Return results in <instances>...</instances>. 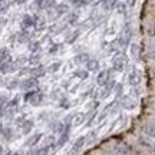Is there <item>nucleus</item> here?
I'll list each match as a JSON object with an SVG mask.
<instances>
[{"label":"nucleus","mask_w":155,"mask_h":155,"mask_svg":"<svg viewBox=\"0 0 155 155\" xmlns=\"http://www.w3.org/2000/svg\"><path fill=\"white\" fill-rule=\"evenodd\" d=\"M72 119H73V114H69V115L63 119V122H65V128H63V131L61 132V138H59V141H58V148H62V147L68 142L69 135H71V129H72V127H73Z\"/></svg>","instance_id":"nucleus-1"},{"label":"nucleus","mask_w":155,"mask_h":155,"mask_svg":"<svg viewBox=\"0 0 155 155\" xmlns=\"http://www.w3.org/2000/svg\"><path fill=\"white\" fill-rule=\"evenodd\" d=\"M85 69H88L89 72H98V71H99V61L89 59L88 63L85 65Z\"/></svg>","instance_id":"nucleus-15"},{"label":"nucleus","mask_w":155,"mask_h":155,"mask_svg":"<svg viewBox=\"0 0 155 155\" xmlns=\"http://www.w3.org/2000/svg\"><path fill=\"white\" fill-rule=\"evenodd\" d=\"M152 72H154V75H155V66H154V69H152Z\"/></svg>","instance_id":"nucleus-45"},{"label":"nucleus","mask_w":155,"mask_h":155,"mask_svg":"<svg viewBox=\"0 0 155 155\" xmlns=\"http://www.w3.org/2000/svg\"><path fill=\"white\" fill-rule=\"evenodd\" d=\"M102 7H104V10L106 12H114L118 7V0H99Z\"/></svg>","instance_id":"nucleus-9"},{"label":"nucleus","mask_w":155,"mask_h":155,"mask_svg":"<svg viewBox=\"0 0 155 155\" xmlns=\"http://www.w3.org/2000/svg\"><path fill=\"white\" fill-rule=\"evenodd\" d=\"M94 92H95V88H94V86H89V88L82 94V98H83V99H86V98L89 99V98L94 95Z\"/></svg>","instance_id":"nucleus-31"},{"label":"nucleus","mask_w":155,"mask_h":155,"mask_svg":"<svg viewBox=\"0 0 155 155\" xmlns=\"http://www.w3.org/2000/svg\"><path fill=\"white\" fill-rule=\"evenodd\" d=\"M125 65H127V56L125 55L121 56V52H116L115 56L112 58V71L122 72L125 69Z\"/></svg>","instance_id":"nucleus-2"},{"label":"nucleus","mask_w":155,"mask_h":155,"mask_svg":"<svg viewBox=\"0 0 155 155\" xmlns=\"http://www.w3.org/2000/svg\"><path fill=\"white\" fill-rule=\"evenodd\" d=\"M137 2H138V0H127L128 7H129V9H134V7H135V5H137Z\"/></svg>","instance_id":"nucleus-40"},{"label":"nucleus","mask_w":155,"mask_h":155,"mask_svg":"<svg viewBox=\"0 0 155 155\" xmlns=\"http://www.w3.org/2000/svg\"><path fill=\"white\" fill-rule=\"evenodd\" d=\"M28 61H29V65L38 66V65H40V63H39V61H40V55H39V53H32Z\"/></svg>","instance_id":"nucleus-23"},{"label":"nucleus","mask_w":155,"mask_h":155,"mask_svg":"<svg viewBox=\"0 0 155 155\" xmlns=\"http://www.w3.org/2000/svg\"><path fill=\"white\" fill-rule=\"evenodd\" d=\"M147 56H148V59H150V61L155 62V45H152V46H151V49L148 50Z\"/></svg>","instance_id":"nucleus-35"},{"label":"nucleus","mask_w":155,"mask_h":155,"mask_svg":"<svg viewBox=\"0 0 155 155\" xmlns=\"http://www.w3.org/2000/svg\"><path fill=\"white\" fill-rule=\"evenodd\" d=\"M61 104H59V106L61 108H65V109H69L71 108V102H69V99H68L66 96H62L61 98Z\"/></svg>","instance_id":"nucleus-32"},{"label":"nucleus","mask_w":155,"mask_h":155,"mask_svg":"<svg viewBox=\"0 0 155 155\" xmlns=\"http://www.w3.org/2000/svg\"><path fill=\"white\" fill-rule=\"evenodd\" d=\"M61 66H62V62H53V63L48 68V72L55 73V72H58V71L61 69Z\"/></svg>","instance_id":"nucleus-29"},{"label":"nucleus","mask_w":155,"mask_h":155,"mask_svg":"<svg viewBox=\"0 0 155 155\" xmlns=\"http://www.w3.org/2000/svg\"><path fill=\"white\" fill-rule=\"evenodd\" d=\"M15 2H16V5H23L26 0H15Z\"/></svg>","instance_id":"nucleus-42"},{"label":"nucleus","mask_w":155,"mask_h":155,"mask_svg":"<svg viewBox=\"0 0 155 155\" xmlns=\"http://www.w3.org/2000/svg\"><path fill=\"white\" fill-rule=\"evenodd\" d=\"M3 155H5V154H3Z\"/></svg>","instance_id":"nucleus-46"},{"label":"nucleus","mask_w":155,"mask_h":155,"mask_svg":"<svg viewBox=\"0 0 155 155\" xmlns=\"http://www.w3.org/2000/svg\"><path fill=\"white\" fill-rule=\"evenodd\" d=\"M86 119V114L85 112H76V114H73V119H72V124L73 127H81L83 122Z\"/></svg>","instance_id":"nucleus-11"},{"label":"nucleus","mask_w":155,"mask_h":155,"mask_svg":"<svg viewBox=\"0 0 155 155\" xmlns=\"http://www.w3.org/2000/svg\"><path fill=\"white\" fill-rule=\"evenodd\" d=\"M33 127H35L33 119H25V121H23V124H22V127H20V129H22V132L25 134V135H29Z\"/></svg>","instance_id":"nucleus-13"},{"label":"nucleus","mask_w":155,"mask_h":155,"mask_svg":"<svg viewBox=\"0 0 155 155\" xmlns=\"http://www.w3.org/2000/svg\"><path fill=\"white\" fill-rule=\"evenodd\" d=\"M128 82H129V85L132 86V88H137L139 83H141V73L134 68L132 71H131V73H129V76H128Z\"/></svg>","instance_id":"nucleus-7"},{"label":"nucleus","mask_w":155,"mask_h":155,"mask_svg":"<svg viewBox=\"0 0 155 155\" xmlns=\"http://www.w3.org/2000/svg\"><path fill=\"white\" fill-rule=\"evenodd\" d=\"M49 150H50V145H43L42 148H38L35 150V155H48L49 154Z\"/></svg>","instance_id":"nucleus-25"},{"label":"nucleus","mask_w":155,"mask_h":155,"mask_svg":"<svg viewBox=\"0 0 155 155\" xmlns=\"http://www.w3.org/2000/svg\"><path fill=\"white\" fill-rule=\"evenodd\" d=\"M145 33L148 35L150 38H155V20L154 22H151L148 26H147V30H145Z\"/></svg>","instance_id":"nucleus-26"},{"label":"nucleus","mask_w":155,"mask_h":155,"mask_svg":"<svg viewBox=\"0 0 155 155\" xmlns=\"http://www.w3.org/2000/svg\"><path fill=\"white\" fill-rule=\"evenodd\" d=\"M35 25H36V19L35 16H30V15H25L23 16V20H22V30H28V29L33 28Z\"/></svg>","instance_id":"nucleus-8"},{"label":"nucleus","mask_w":155,"mask_h":155,"mask_svg":"<svg viewBox=\"0 0 155 155\" xmlns=\"http://www.w3.org/2000/svg\"><path fill=\"white\" fill-rule=\"evenodd\" d=\"M43 98H45L43 94H40V92H36V94L32 96V99L29 101V104H30L32 106H40L42 104H43Z\"/></svg>","instance_id":"nucleus-12"},{"label":"nucleus","mask_w":155,"mask_h":155,"mask_svg":"<svg viewBox=\"0 0 155 155\" xmlns=\"http://www.w3.org/2000/svg\"><path fill=\"white\" fill-rule=\"evenodd\" d=\"M151 7H152V10H155V0H151Z\"/></svg>","instance_id":"nucleus-43"},{"label":"nucleus","mask_w":155,"mask_h":155,"mask_svg":"<svg viewBox=\"0 0 155 155\" xmlns=\"http://www.w3.org/2000/svg\"><path fill=\"white\" fill-rule=\"evenodd\" d=\"M59 48H61V45H58V43L52 45V46H50V49H49V53L50 55H56V53H58V50H59Z\"/></svg>","instance_id":"nucleus-37"},{"label":"nucleus","mask_w":155,"mask_h":155,"mask_svg":"<svg viewBox=\"0 0 155 155\" xmlns=\"http://www.w3.org/2000/svg\"><path fill=\"white\" fill-rule=\"evenodd\" d=\"M116 102H118V101H116V99H114V101H112V102H111V104H108V105H106L105 108L102 109V112H101V115L98 116V122H102V121H104V119H105L106 116H108V112H109V109H111L112 106L115 105Z\"/></svg>","instance_id":"nucleus-16"},{"label":"nucleus","mask_w":155,"mask_h":155,"mask_svg":"<svg viewBox=\"0 0 155 155\" xmlns=\"http://www.w3.org/2000/svg\"><path fill=\"white\" fill-rule=\"evenodd\" d=\"M86 138L88 137H85V135H82V137H79V138L75 141V144H73L72 150H71V152H69V155H78L81 151H82V148L85 147V144H86Z\"/></svg>","instance_id":"nucleus-6"},{"label":"nucleus","mask_w":155,"mask_h":155,"mask_svg":"<svg viewBox=\"0 0 155 155\" xmlns=\"http://www.w3.org/2000/svg\"><path fill=\"white\" fill-rule=\"evenodd\" d=\"M69 2H71V5H73L75 7H78V9H81V7H83V6H86L85 0H69Z\"/></svg>","instance_id":"nucleus-34"},{"label":"nucleus","mask_w":155,"mask_h":155,"mask_svg":"<svg viewBox=\"0 0 155 155\" xmlns=\"http://www.w3.org/2000/svg\"><path fill=\"white\" fill-rule=\"evenodd\" d=\"M20 86V82H19V79H13L10 82L7 83V89H16Z\"/></svg>","instance_id":"nucleus-33"},{"label":"nucleus","mask_w":155,"mask_h":155,"mask_svg":"<svg viewBox=\"0 0 155 155\" xmlns=\"http://www.w3.org/2000/svg\"><path fill=\"white\" fill-rule=\"evenodd\" d=\"M35 3L38 6L39 10H45V6H46V0H35Z\"/></svg>","instance_id":"nucleus-38"},{"label":"nucleus","mask_w":155,"mask_h":155,"mask_svg":"<svg viewBox=\"0 0 155 155\" xmlns=\"http://www.w3.org/2000/svg\"><path fill=\"white\" fill-rule=\"evenodd\" d=\"M116 9H118V12H119V15H121V16H124L125 19H127L128 17V9H129L127 3H119Z\"/></svg>","instance_id":"nucleus-22"},{"label":"nucleus","mask_w":155,"mask_h":155,"mask_svg":"<svg viewBox=\"0 0 155 155\" xmlns=\"http://www.w3.org/2000/svg\"><path fill=\"white\" fill-rule=\"evenodd\" d=\"M29 50H30V53H38L40 50V43L39 42H29Z\"/></svg>","instance_id":"nucleus-28"},{"label":"nucleus","mask_w":155,"mask_h":155,"mask_svg":"<svg viewBox=\"0 0 155 155\" xmlns=\"http://www.w3.org/2000/svg\"><path fill=\"white\" fill-rule=\"evenodd\" d=\"M0 61L2 62H12V55H10V50L7 48H2V53H0Z\"/></svg>","instance_id":"nucleus-20"},{"label":"nucleus","mask_w":155,"mask_h":155,"mask_svg":"<svg viewBox=\"0 0 155 155\" xmlns=\"http://www.w3.org/2000/svg\"><path fill=\"white\" fill-rule=\"evenodd\" d=\"M20 88L23 91H32V89H38L39 88V78L36 76H29L26 79H23L20 82Z\"/></svg>","instance_id":"nucleus-3"},{"label":"nucleus","mask_w":155,"mask_h":155,"mask_svg":"<svg viewBox=\"0 0 155 155\" xmlns=\"http://www.w3.org/2000/svg\"><path fill=\"white\" fill-rule=\"evenodd\" d=\"M73 78H78V79H81V81H85V79H88L89 78V71L88 69H76L72 75Z\"/></svg>","instance_id":"nucleus-18"},{"label":"nucleus","mask_w":155,"mask_h":155,"mask_svg":"<svg viewBox=\"0 0 155 155\" xmlns=\"http://www.w3.org/2000/svg\"><path fill=\"white\" fill-rule=\"evenodd\" d=\"M95 2H96V0H85V3H86V6H88V5H94Z\"/></svg>","instance_id":"nucleus-41"},{"label":"nucleus","mask_w":155,"mask_h":155,"mask_svg":"<svg viewBox=\"0 0 155 155\" xmlns=\"http://www.w3.org/2000/svg\"><path fill=\"white\" fill-rule=\"evenodd\" d=\"M2 137H3V139L5 141H12L13 139V131H12V128H6V127H2Z\"/></svg>","instance_id":"nucleus-19"},{"label":"nucleus","mask_w":155,"mask_h":155,"mask_svg":"<svg viewBox=\"0 0 155 155\" xmlns=\"http://www.w3.org/2000/svg\"><path fill=\"white\" fill-rule=\"evenodd\" d=\"M42 137H43V134L42 132H38V134H35V135H32V137L26 141V147H35V145L42 139Z\"/></svg>","instance_id":"nucleus-17"},{"label":"nucleus","mask_w":155,"mask_h":155,"mask_svg":"<svg viewBox=\"0 0 155 155\" xmlns=\"http://www.w3.org/2000/svg\"><path fill=\"white\" fill-rule=\"evenodd\" d=\"M7 10H9V0H2V15L5 16Z\"/></svg>","instance_id":"nucleus-36"},{"label":"nucleus","mask_w":155,"mask_h":155,"mask_svg":"<svg viewBox=\"0 0 155 155\" xmlns=\"http://www.w3.org/2000/svg\"><path fill=\"white\" fill-rule=\"evenodd\" d=\"M78 20H79V15H78L76 12L69 13V16H68V22H69V25H76Z\"/></svg>","instance_id":"nucleus-27"},{"label":"nucleus","mask_w":155,"mask_h":155,"mask_svg":"<svg viewBox=\"0 0 155 155\" xmlns=\"http://www.w3.org/2000/svg\"><path fill=\"white\" fill-rule=\"evenodd\" d=\"M89 59H91L89 53H86V52H82V53H78V55L73 58V62H75L76 65H86Z\"/></svg>","instance_id":"nucleus-10"},{"label":"nucleus","mask_w":155,"mask_h":155,"mask_svg":"<svg viewBox=\"0 0 155 155\" xmlns=\"http://www.w3.org/2000/svg\"><path fill=\"white\" fill-rule=\"evenodd\" d=\"M129 49H131V56H132L134 62L138 63L139 62V45L134 42V43L129 45Z\"/></svg>","instance_id":"nucleus-14"},{"label":"nucleus","mask_w":155,"mask_h":155,"mask_svg":"<svg viewBox=\"0 0 155 155\" xmlns=\"http://www.w3.org/2000/svg\"><path fill=\"white\" fill-rule=\"evenodd\" d=\"M19 104H20V96L17 95V96H15V98L7 104V109H16L17 106H19Z\"/></svg>","instance_id":"nucleus-24"},{"label":"nucleus","mask_w":155,"mask_h":155,"mask_svg":"<svg viewBox=\"0 0 155 155\" xmlns=\"http://www.w3.org/2000/svg\"><path fill=\"white\" fill-rule=\"evenodd\" d=\"M115 86H116V82L112 79V81H109V82L106 83L104 88H101V92H99V99H106V98H109L111 96V94L115 91Z\"/></svg>","instance_id":"nucleus-5"},{"label":"nucleus","mask_w":155,"mask_h":155,"mask_svg":"<svg viewBox=\"0 0 155 155\" xmlns=\"http://www.w3.org/2000/svg\"><path fill=\"white\" fill-rule=\"evenodd\" d=\"M79 35H81V32H79V30H76V32H73L72 36H71V38L68 39V43H73V42H75V40L78 39V36H79Z\"/></svg>","instance_id":"nucleus-39"},{"label":"nucleus","mask_w":155,"mask_h":155,"mask_svg":"<svg viewBox=\"0 0 155 155\" xmlns=\"http://www.w3.org/2000/svg\"><path fill=\"white\" fill-rule=\"evenodd\" d=\"M111 75H112L111 69H104V71H99L98 76H96V83L99 85V88H104L106 83L111 81Z\"/></svg>","instance_id":"nucleus-4"},{"label":"nucleus","mask_w":155,"mask_h":155,"mask_svg":"<svg viewBox=\"0 0 155 155\" xmlns=\"http://www.w3.org/2000/svg\"><path fill=\"white\" fill-rule=\"evenodd\" d=\"M151 105H152V108H154V109H155V99L152 101V102H151Z\"/></svg>","instance_id":"nucleus-44"},{"label":"nucleus","mask_w":155,"mask_h":155,"mask_svg":"<svg viewBox=\"0 0 155 155\" xmlns=\"http://www.w3.org/2000/svg\"><path fill=\"white\" fill-rule=\"evenodd\" d=\"M115 99L118 101L119 99V96H121V94L124 92V86H122V83H116V86H115Z\"/></svg>","instance_id":"nucleus-30"},{"label":"nucleus","mask_w":155,"mask_h":155,"mask_svg":"<svg viewBox=\"0 0 155 155\" xmlns=\"http://www.w3.org/2000/svg\"><path fill=\"white\" fill-rule=\"evenodd\" d=\"M56 15L58 16H63L65 13H68L69 12V7H68V5H65V3H59V5L56 6Z\"/></svg>","instance_id":"nucleus-21"}]
</instances>
